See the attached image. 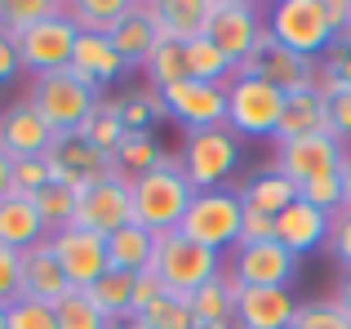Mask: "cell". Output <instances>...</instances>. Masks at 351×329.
Returning a JSON list of instances; mask_svg holds the SVG:
<instances>
[{
    "label": "cell",
    "instance_id": "26",
    "mask_svg": "<svg viewBox=\"0 0 351 329\" xmlns=\"http://www.w3.org/2000/svg\"><path fill=\"white\" fill-rule=\"evenodd\" d=\"M156 241H160V236L147 232L143 223H129V227H120V232H112L107 236V263H112V271H129V276L152 271Z\"/></svg>",
    "mask_w": 351,
    "mask_h": 329
},
{
    "label": "cell",
    "instance_id": "7",
    "mask_svg": "<svg viewBox=\"0 0 351 329\" xmlns=\"http://www.w3.org/2000/svg\"><path fill=\"white\" fill-rule=\"evenodd\" d=\"M285 116V94L258 76L227 80V130L240 138H276Z\"/></svg>",
    "mask_w": 351,
    "mask_h": 329
},
{
    "label": "cell",
    "instance_id": "23",
    "mask_svg": "<svg viewBox=\"0 0 351 329\" xmlns=\"http://www.w3.org/2000/svg\"><path fill=\"white\" fill-rule=\"evenodd\" d=\"M112 45H116L120 58H125V67H147L152 49L160 45V27H156L152 0H147V5H134V9H129V18L112 32Z\"/></svg>",
    "mask_w": 351,
    "mask_h": 329
},
{
    "label": "cell",
    "instance_id": "37",
    "mask_svg": "<svg viewBox=\"0 0 351 329\" xmlns=\"http://www.w3.org/2000/svg\"><path fill=\"white\" fill-rule=\"evenodd\" d=\"M67 5H58V0H0V27L5 32H27V27L45 23V18L62 14Z\"/></svg>",
    "mask_w": 351,
    "mask_h": 329
},
{
    "label": "cell",
    "instance_id": "45",
    "mask_svg": "<svg viewBox=\"0 0 351 329\" xmlns=\"http://www.w3.org/2000/svg\"><path fill=\"white\" fill-rule=\"evenodd\" d=\"M23 298V254L0 245V307Z\"/></svg>",
    "mask_w": 351,
    "mask_h": 329
},
{
    "label": "cell",
    "instance_id": "5",
    "mask_svg": "<svg viewBox=\"0 0 351 329\" xmlns=\"http://www.w3.org/2000/svg\"><path fill=\"white\" fill-rule=\"evenodd\" d=\"M178 160H182V173H187V182L196 191H223L227 178H232L240 169V160H245V138L232 134L227 125L187 134Z\"/></svg>",
    "mask_w": 351,
    "mask_h": 329
},
{
    "label": "cell",
    "instance_id": "21",
    "mask_svg": "<svg viewBox=\"0 0 351 329\" xmlns=\"http://www.w3.org/2000/svg\"><path fill=\"white\" fill-rule=\"evenodd\" d=\"M45 241H49V227H45V218H40L32 196H5L0 200V245L5 249L27 254Z\"/></svg>",
    "mask_w": 351,
    "mask_h": 329
},
{
    "label": "cell",
    "instance_id": "55",
    "mask_svg": "<svg viewBox=\"0 0 351 329\" xmlns=\"http://www.w3.org/2000/svg\"><path fill=\"white\" fill-rule=\"evenodd\" d=\"M0 329H5V307H0Z\"/></svg>",
    "mask_w": 351,
    "mask_h": 329
},
{
    "label": "cell",
    "instance_id": "41",
    "mask_svg": "<svg viewBox=\"0 0 351 329\" xmlns=\"http://www.w3.org/2000/svg\"><path fill=\"white\" fill-rule=\"evenodd\" d=\"M5 329H58L49 303H36V298H14L5 307Z\"/></svg>",
    "mask_w": 351,
    "mask_h": 329
},
{
    "label": "cell",
    "instance_id": "54",
    "mask_svg": "<svg viewBox=\"0 0 351 329\" xmlns=\"http://www.w3.org/2000/svg\"><path fill=\"white\" fill-rule=\"evenodd\" d=\"M112 329H138V325H134V321H116Z\"/></svg>",
    "mask_w": 351,
    "mask_h": 329
},
{
    "label": "cell",
    "instance_id": "29",
    "mask_svg": "<svg viewBox=\"0 0 351 329\" xmlns=\"http://www.w3.org/2000/svg\"><path fill=\"white\" fill-rule=\"evenodd\" d=\"M129 9H134V0H76V5H67V18L76 23V32L112 36L129 18Z\"/></svg>",
    "mask_w": 351,
    "mask_h": 329
},
{
    "label": "cell",
    "instance_id": "9",
    "mask_svg": "<svg viewBox=\"0 0 351 329\" xmlns=\"http://www.w3.org/2000/svg\"><path fill=\"white\" fill-rule=\"evenodd\" d=\"M76 40H80V32L67 18V9H62V14L18 32V58H23V67L32 76H53V71H67L76 62Z\"/></svg>",
    "mask_w": 351,
    "mask_h": 329
},
{
    "label": "cell",
    "instance_id": "31",
    "mask_svg": "<svg viewBox=\"0 0 351 329\" xmlns=\"http://www.w3.org/2000/svg\"><path fill=\"white\" fill-rule=\"evenodd\" d=\"M187 76L191 80H209V85H227L236 76V58H227L209 36L187 45Z\"/></svg>",
    "mask_w": 351,
    "mask_h": 329
},
{
    "label": "cell",
    "instance_id": "3",
    "mask_svg": "<svg viewBox=\"0 0 351 329\" xmlns=\"http://www.w3.org/2000/svg\"><path fill=\"white\" fill-rule=\"evenodd\" d=\"M152 271L160 276V285L169 289L173 298H191L200 285H209V280H218L227 271L223 254L205 249V245L187 241L182 232H165L160 241H156V263Z\"/></svg>",
    "mask_w": 351,
    "mask_h": 329
},
{
    "label": "cell",
    "instance_id": "27",
    "mask_svg": "<svg viewBox=\"0 0 351 329\" xmlns=\"http://www.w3.org/2000/svg\"><path fill=\"white\" fill-rule=\"evenodd\" d=\"M187 303H191V312H196V321H200V325H209V329H227V325H236V280L223 271L218 280L200 285L196 294L187 298Z\"/></svg>",
    "mask_w": 351,
    "mask_h": 329
},
{
    "label": "cell",
    "instance_id": "56",
    "mask_svg": "<svg viewBox=\"0 0 351 329\" xmlns=\"http://www.w3.org/2000/svg\"><path fill=\"white\" fill-rule=\"evenodd\" d=\"M289 329H302V325H298V321H293V325H289Z\"/></svg>",
    "mask_w": 351,
    "mask_h": 329
},
{
    "label": "cell",
    "instance_id": "34",
    "mask_svg": "<svg viewBox=\"0 0 351 329\" xmlns=\"http://www.w3.org/2000/svg\"><path fill=\"white\" fill-rule=\"evenodd\" d=\"M116 107H120V121H125V130H147V134H152L156 121H169L160 89H147V85H143V89H129L125 98H116Z\"/></svg>",
    "mask_w": 351,
    "mask_h": 329
},
{
    "label": "cell",
    "instance_id": "17",
    "mask_svg": "<svg viewBox=\"0 0 351 329\" xmlns=\"http://www.w3.org/2000/svg\"><path fill=\"white\" fill-rule=\"evenodd\" d=\"M53 138H58V134L45 125V116L36 112L27 98L0 112V151H5L9 160H40V156H49Z\"/></svg>",
    "mask_w": 351,
    "mask_h": 329
},
{
    "label": "cell",
    "instance_id": "25",
    "mask_svg": "<svg viewBox=\"0 0 351 329\" xmlns=\"http://www.w3.org/2000/svg\"><path fill=\"white\" fill-rule=\"evenodd\" d=\"M71 71H80L85 80H94V85L103 89V85H112V80H120L129 67H125V58L116 53L112 36L80 32V40H76V62H71Z\"/></svg>",
    "mask_w": 351,
    "mask_h": 329
},
{
    "label": "cell",
    "instance_id": "52",
    "mask_svg": "<svg viewBox=\"0 0 351 329\" xmlns=\"http://www.w3.org/2000/svg\"><path fill=\"white\" fill-rule=\"evenodd\" d=\"M334 303L351 316V271H343V280H338V298H334Z\"/></svg>",
    "mask_w": 351,
    "mask_h": 329
},
{
    "label": "cell",
    "instance_id": "11",
    "mask_svg": "<svg viewBox=\"0 0 351 329\" xmlns=\"http://www.w3.org/2000/svg\"><path fill=\"white\" fill-rule=\"evenodd\" d=\"M227 276L236 285L249 289H289L298 276V254H289L280 241H263V245H236Z\"/></svg>",
    "mask_w": 351,
    "mask_h": 329
},
{
    "label": "cell",
    "instance_id": "19",
    "mask_svg": "<svg viewBox=\"0 0 351 329\" xmlns=\"http://www.w3.org/2000/svg\"><path fill=\"white\" fill-rule=\"evenodd\" d=\"M298 307L289 289H249L236 285V325L240 329H289L298 321Z\"/></svg>",
    "mask_w": 351,
    "mask_h": 329
},
{
    "label": "cell",
    "instance_id": "36",
    "mask_svg": "<svg viewBox=\"0 0 351 329\" xmlns=\"http://www.w3.org/2000/svg\"><path fill=\"white\" fill-rule=\"evenodd\" d=\"M80 134H85V138L94 143L103 156H112V160H116V147H120V138H125L129 130H125V121H120V107L103 98V103H98V112L89 116V125H85Z\"/></svg>",
    "mask_w": 351,
    "mask_h": 329
},
{
    "label": "cell",
    "instance_id": "18",
    "mask_svg": "<svg viewBox=\"0 0 351 329\" xmlns=\"http://www.w3.org/2000/svg\"><path fill=\"white\" fill-rule=\"evenodd\" d=\"M329 232H334V214L307 205V200H293L285 214H276V241L289 254H316L329 245Z\"/></svg>",
    "mask_w": 351,
    "mask_h": 329
},
{
    "label": "cell",
    "instance_id": "53",
    "mask_svg": "<svg viewBox=\"0 0 351 329\" xmlns=\"http://www.w3.org/2000/svg\"><path fill=\"white\" fill-rule=\"evenodd\" d=\"M343 196H347V205H351V147H347V160H343Z\"/></svg>",
    "mask_w": 351,
    "mask_h": 329
},
{
    "label": "cell",
    "instance_id": "40",
    "mask_svg": "<svg viewBox=\"0 0 351 329\" xmlns=\"http://www.w3.org/2000/svg\"><path fill=\"white\" fill-rule=\"evenodd\" d=\"M138 329H200L196 321V312H191V303L187 298H165L160 307H152V312L143 316V321H134Z\"/></svg>",
    "mask_w": 351,
    "mask_h": 329
},
{
    "label": "cell",
    "instance_id": "16",
    "mask_svg": "<svg viewBox=\"0 0 351 329\" xmlns=\"http://www.w3.org/2000/svg\"><path fill=\"white\" fill-rule=\"evenodd\" d=\"M347 160V147L334 138V134H307V138H293V143H280L276 151V173H285L289 182H307L316 173H329V169H343Z\"/></svg>",
    "mask_w": 351,
    "mask_h": 329
},
{
    "label": "cell",
    "instance_id": "12",
    "mask_svg": "<svg viewBox=\"0 0 351 329\" xmlns=\"http://www.w3.org/2000/svg\"><path fill=\"white\" fill-rule=\"evenodd\" d=\"M169 121H178L187 134L218 130L227 125V85H209V80H182L173 89H160Z\"/></svg>",
    "mask_w": 351,
    "mask_h": 329
},
{
    "label": "cell",
    "instance_id": "15",
    "mask_svg": "<svg viewBox=\"0 0 351 329\" xmlns=\"http://www.w3.org/2000/svg\"><path fill=\"white\" fill-rule=\"evenodd\" d=\"M45 160H49V169H53V182H67V187H76V191H85L89 182L116 173V160L103 156L85 134H58Z\"/></svg>",
    "mask_w": 351,
    "mask_h": 329
},
{
    "label": "cell",
    "instance_id": "35",
    "mask_svg": "<svg viewBox=\"0 0 351 329\" xmlns=\"http://www.w3.org/2000/svg\"><path fill=\"white\" fill-rule=\"evenodd\" d=\"M32 200H36V209H40L45 227H49V236L76 223V200H80V191L67 187V182H49V187H45L40 196H32Z\"/></svg>",
    "mask_w": 351,
    "mask_h": 329
},
{
    "label": "cell",
    "instance_id": "32",
    "mask_svg": "<svg viewBox=\"0 0 351 329\" xmlns=\"http://www.w3.org/2000/svg\"><path fill=\"white\" fill-rule=\"evenodd\" d=\"M143 71H147V85H152V89L182 85V80H187V45L165 40V36H160V45L152 49V58H147Z\"/></svg>",
    "mask_w": 351,
    "mask_h": 329
},
{
    "label": "cell",
    "instance_id": "14",
    "mask_svg": "<svg viewBox=\"0 0 351 329\" xmlns=\"http://www.w3.org/2000/svg\"><path fill=\"white\" fill-rule=\"evenodd\" d=\"M263 32H267V18H263L258 5H249V0H214V14H209V32L205 36L227 53V58H236V67L258 45Z\"/></svg>",
    "mask_w": 351,
    "mask_h": 329
},
{
    "label": "cell",
    "instance_id": "1",
    "mask_svg": "<svg viewBox=\"0 0 351 329\" xmlns=\"http://www.w3.org/2000/svg\"><path fill=\"white\" fill-rule=\"evenodd\" d=\"M196 200V187L187 182L178 156H165L156 169H147L143 178H134V223H143L147 232L165 236L178 232L187 205Z\"/></svg>",
    "mask_w": 351,
    "mask_h": 329
},
{
    "label": "cell",
    "instance_id": "22",
    "mask_svg": "<svg viewBox=\"0 0 351 329\" xmlns=\"http://www.w3.org/2000/svg\"><path fill=\"white\" fill-rule=\"evenodd\" d=\"M156 27H160L165 40L191 45L209 32V14H214V0H152Z\"/></svg>",
    "mask_w": 351,
    "mask_h": 329
},
{
    "label": "cell",
    "instance_id": "33",
    "mask_svg": "<svg viewBox=\"0 0 351 329\" xmlns=\"http://www.w3.org/2000/svg\"><path fill=\"white\" fill-rule=\"evenodd\" d=\"M85 294H89V303H94L112 325H116V321H129V294H134V276H129V271H107V276L94 280Z\"/></svg>",
    "mask_w": 351,
    "mask_h": 329
},
{
    "label": "cell",
    "instance_id": "2",
    "mask_svg": "<svg viewBox=\"0 0 351 329\" xmlns=\"http://www.w3.org/2000/svg\"><path fill=\"white\" fill-rule=\"evenodd\" d=\"M27 103L45 116L53 134H80L89 125V116L103 103V89L94 80H85L80 71H53V76H36Z\"/></svg>",
    "mask_w": 351,
    "mask_h": 329
},
{
    "label": "cell",
    "instance_id": "10",
    "mask_svg": "<svg viewBox=\"0 0 351 329\" xmlns=\"http://www.w3.org/2000/svg\"><path fill=\"white\" fill-rule=\"evenodd\" d=\"M134 223V182L125 178V173H107V178L89 182L85 191H80L76 200V227H85V232L94 236H112L120 227Z\"/></svg>",
    "mask_w": 351,
    "mask_h": 329
},
{
    "label": "cell",
    "instance_id": "43",
    "mask_svg": "<svg viewBox=\"0 0 351 329\" xmlns=\"http://www.w3.org/2000/svg\"><path fill=\"white\" fill-rule=\"evenodd\" d=\"M53 182L49 160H14V196H40L45 187Z\"/></svg>",
    "mask_w": 351,
    "mask_h": 329
},
{
    "label": "cell",
    "instance_id": "24",
    "mask_svg": "<svg viewBox=\"0 0 351 329\" xmlns=\"http://www.w3.org/2000/svg\"><path fill=\"white\" fill-rule=\"evenodd\" d=\"M307 134H329V107L320 89H298V94H285V116L276 143H293L307 138Z\"/></svg>",
    "mask_w": 351,
    "mask_h": 329
},
{
    "label": "cell",
    "instance_id": "28",
    "mask_svg": "<svg viewBox=\"0 0 351 329\" xmlns=\"http://www.w3.org/2000/svg\"><path fill=\"white\" fill-rule=\"evenodd\" d=\"M240 200H245V209H258V214H285V209L298 200V182H289L285 173H276V169H267V173H258L254 182H245L240 187Z\"/></svg>",
    "mask_w": 351,
    "mask_h": 329
},
{
    "label": "cell",
    "instance_id": "30",
    "mask_svg": "<svg viewBox=\"0 0 351 329\" xmlns=\"http://www.w3.org/2000/svg\"><path fill=\"white\" fill-rule=\"evenodd\" d=\"M160 160H165V151H160V143H156L147 130H129L125 138H120V147H116V169L125 173L129 182L143 178L147 169H156Z\"/></svg>",
    "mask_w": 351,
    "mask_h": 329
},
{
    "label": "cell",
    "instance_id": "13",
    "mask_svg": "<svg viewBox=\"0 0 351 329\" xmlns=\"http://www.w3.org/2000/svg\"><path fill=\"white\" fill-rule=\"evenodd\" d=\"M53 254H58L62 271H67L71 289H89L94 280H103L107 271H112V263H107V241L94 232H85V227H62V232L49 236Z\"/></svg>",
    "mask_w": 351,
    "mask_h": 329
},
{
    "label": "cell",
    "instance_id": "51",
    "mask_svg": "<svg viewBox=\"0 0 351 329\" xmlns=\"http://www.w3.org/2000/svg\"><path fill=\"white\" fill-rule=\"evenodd\" d=\"M5 196H14V160L0 151V200Z\"/></svg>",
    "mask_w": 351,
    "mask_h": 329
},
{
    "label": "cell",
    "instance_id": "42",
    "mask_svg": "<svg viewBox=\"0 0 351 329\" xmlns=\"http://www.w3.org/2000/svg\"><path fill=\"white\" fill-rule=\"evenodd\" d=\"M165 298H169V289L160 285V276L156 271H138L134 276V294H129V321H143L152 307H160Z\"/></svg>",
    "mask_w": 351,
    "mask_h": 329
},
{
    "label": "cell",
    "instance_id": "44",
    "mask_svg": "<svg viewBox=\"0 0 351 329\" xmlns=\"http://www.w3.org/2000/svg\"><path fill=\"white\" fill-rule=\"evenodd\" d=\"M298 325L302 329H351V316L338 303H302Z\"/></svg>",
    "mask_w": 351,
    "mask_h": 329
},
{
    "label": "cell",
    "instance_id": "48",
    "mask_svg": "<svg viewBox=\"0 0 351 329\" xmlns=\"http://www.w3.org/2000/svg\"><path fill=\"white\" fill-rule=\"evenodd\" d=\"M276 241V218L258 214V209H245V223H240V245H263Z\"/></svg>",
    "mask_w": 351,
    "mask_h": 329
},
{
    "label": "cell",
    "instance_id": "6",
    "mask_svg": "<svg viewBox=\"0 0 351 329\" xmlns=\"http://www.w3.org/2000/svg\"><path fill=\"white\" fill-rule=\"evenodd\" d=\"M240 223H245V200H240V191L223 187V191H196L178 232L214 254H227L240 245Z\"/></svg>",
    "mask_w": 351,
    "mask_h": 329
},
{
    "label": "cell",
    "instance_id": "8",
    "mask_svg": "<svg viewBox=\"0 0 351 329\" xmlns=\"http://www.w3.org/2000/svg\"><path fill=\"white\" fill-rule=\"evenodd\" d=\"M236 76H258L267 85H276L280 94H298V89H316V76H320V62L302 58V53L285 49L271 32L258 36V45L240 58Z\"/></svg>",
    "mask_w": 351,
    "mask_h": 329
},
{
    "label": "cell",
    "instance_id": "20",
    "mask_svg": "<svg viewBox=\"0 0 351 329\" xmlns=\"http://www.w3.org/2000/svg\"><path fill=\"white\" fill-rule=\"evenodd\" d=\"M71 294V280L67 271H62L58 254H53V245H36V249L23 254V298H36V303H62V298Z\"/></svg>",
    "mask_w": 351,
    "mask_h": 329
},
{
    "label": "cell",
    "instance_id": "57",
    "mask_svg": "<svg viewBox=\"0 0 351 329\" xmlns=\"http://www.w3.org/2000/svg\"><path fill=\"white\" fill-rule=\"evenodd\" d=\"M200 329H209V325H200ZM227 329H232V325H227Z\"/></svg>",
    "mask_w": 351,
    "mask_h": 329
},
{
    "label": "cell",
    "instance_id": "46",
    "mask_svg": "<svg viewBox=\"0 0 351 329\" xmlns=\"http://www.w3.org/2000/svg\"><path fill=\"white\" fill-rule=\"evenodd\" d=\"M325 107H329V134H334V138L347 147V138H351V89H338V94H329Z\"/></svg>",
    "mask_w": 351,
    "mask_h": 329
},
{
    "label": "cell",
    "instance_id": "50",
    "mask_svg": "<svg viewBox=\"0 0 351 329\" xmlns=\"http://www.w3.org/2000/svg\"><path fill=\"white\" fill-rule=\"evenodd\" d=\"M320 71H329V76H334L343 89H351V49H347V45H334Z\"/></svg>",
    "mask_w": 351,
    "mask_h": 329
},
{
    "label": "cell",
    "instance_id": "4",
    "mask_svg": "<svg viewBox=\"0 0 351 329\" xmlns=\"http://www.w3.org/2000/svg\"><path fill=\"white\" fill-rule=\"evenodd\" d=\"M267 32H271L285 49L302 53V58H311V62L338 45V32H334V23H329L325 0H276V5L267 9Z\"/></svg>",
    "mask_w": 351,
    "mask_h": 329
},
{
    "label": "cell",
    "instance_id": "38",
    "mask_svg": "<svg viewBox=\"0 0 351 329\" xmlns=\"http://www.w3.org/2000/svg\"><path fill=\"white\" fill-rule=\"evenodd\" d=\"M53 316H58V329H112V321L89 303L85 289H71L62 303H53Z\"/></svg>",
    "mask_w": 351,
    "mask_h": 329
},
{
    "label": "cell",
    "instance_id": "49",
    "mask_svg": "<svg viewBox=\"0 0 351 329\" xmlns=\"http://www.w3.org/2000/svg\"><path fill=\"white\" fill-rule=\"evenodd\" d=\"M18 71H23V58H18V36L0 27V85H9Z\"/></svg>",
    "mask_w": 351,
    "mask_h": 329
},
{
    "label": "cell",
    "instance_id": "47",
    "mask_svg": "<svg viewBox=\"0 0 351 329\" xmlns=\"http://www.w3.org/2000/svg\"><path fill=\"white\" fill-rule=\"evenodd\" d=\"M329 254L351 271V205H343L334 214V232H329Z\"/></svg>",
    "mask_w": 351,
    "mask_h": 329
},
{
    "label": "cell",
    "instance_id": "39",
    "mask_svg": "<svg viewBox=\"0 0 351 329\" xmlns=\"http://www.w3.org/2000/svg\"><path fill=\"white\" fill-rule=\"evenodd\" d=\"M298 200H307V205L325 209V214H338V209L347 205L343 196V169H329V173H316V178H307L298 187Z\"/></svg>",
    "mask_w": 351,
    "mask_h": 329
}]
</instances>
